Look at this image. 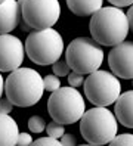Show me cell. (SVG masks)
I'll use <instances>...</instances> for the list:
<instances>
[{
	"mask_svg": "<svg viewBox=\"0 0 133 146\" xmlns=\"http://www.w3.org/2000/svg\"><path fill=\"white\" fill-rule=\"evenodd\" d=\"M13 104L11 100L7 99V96H2L0 98V112H5V114H11L12 112V109H13Z\"/></svg>",
	"mask_w": 133,
	"mask_h": 146,
	"instance_id": "7402d4cb",
	"label": "cell"
},
{
	"mask_svg": "<svg viewBox=\"0 0 133 146\" xmlns=\"http://www.w3.org/2000/svg\"><path fill=\"white\" fill-rule=\"evenodd\" d=\"M110 145L111 146H133V134H130V133L117 134L110 142Z\"/></svg>",
	"mask_w": 133,
	"mask_h": 146,
	"instance_id": "d6986e66",
	"label": "cell"
},
{
	"mask_svg": "<svg viewBox=\"0 0 133 146\" xmlns=\"http://www.w3.org/2000/svg\"><path fill=\"white\" fill-rule=\"evenodd\" d=\"M104 0H67L68 9L77 16H90L102 7Z\"/></svg>",
	"mask_w": 133,
	"mask_h": 146,
	"instance_id": "5bb4252c",
	"label": "cell"
},
{
	"mask_svg": "<svg viewBox=\"0 0 133 146\" xmlns=\"http://www.w3.org/2000/svg\"><path fill=\"white\" fill-rule=\"evenodd\" d=\"M80 133L89 145H110L118 133V119L106 106L90 108L80 119Z\"/></svg>",
	"mask_w": 133,
	"mask_h": 146,
	"instance_id": "3957f363",
	"label": "cell"
},
{
	"mask_svg": "<svg viewBox=\"0 0 133 146\" xmlns=\"http://www.w3.org/2000/svg\"><path fill=\"white\" fill-rule=\"evenodd\" d=\"M22 21L33 30L50 28L61 16L59 0H24L21 3Z\"/></svg>",
	"mask_w": 133,
	"mask_h": 146,
	"instance_id": "ba28073f",
	"label": "cell"
},
{
	"mask_svg": "<svg viewBox=\"0 0 133 146\" xmlns=\"http://www.w3.org/2000/svg\"><path fill=\"white\" fill-rule=\"evenodd\" d=\"M67 78H68L70 86H73V87H80V86H83L84 80H86L84 74H80V72H76V71H71L67 75Z\"/></svg>",
	"mask_w": 133,
	"mask_h": 146,
	"instance_id": "44dd1931",
	"label": "cell"
},
{
	"mask_svg": "<svg viewBox=\"0 0 133 146\" xmlns=\"http://www.w3.org/2000/svg\"><path fill=\"white\" fill-rule=\"evenodd\" d=\"M64 38L53 27L31 30L25 40V53L37 65H52L64 53Z\"/></svg>",
	"mask_w": 133,
	"mask_h": 146,
	"instance_id": "277c9868",
	"label": "cell"
},
{
	"mask_svg": "<svg viewBox=\"0 0 133 146\" xmlns=\"http://www.w3.org/2000/svg\"><path fill=\"white\" fill-rule=\"evenodd\" d=\"M59 140H61V145H62V146H76V145H77L76 136L71 134V133H64Z\"/></svg>",
	"mask_w": 133,
	"mask_h": 146,
	"instance_id": "603a6c76",
	"label": "cell"
},
{
	"mask_svg": "<svg viewBox=\"0 0 133 146\" xmlns=\"http://www.w3.org/2000/svg\"><path fill=\"white\" fill-rule=\"evenodd\" d=\"M19 127L9 114L0 112V146H15L18 143Z\"/></svg>",
	"mask_w": 133,
	"mask_h": 146,
	"instance_id": "4fadbf2b",
	"label": "cell"
},
{
	"mask_svg": "<svg viewBox=\"0 0 133 146\" xmlns=\"http://www.w3.org/2000/svg\"><path fill=\"white\" fill-rule=\"evenodd\" d=\"M108 2L112 6H117V7H126V6L133 5V0H108Z\"/></svg>",
	"mask_w": 133,
	"mask_h": 146,
	"instance_id": "d4e9b609",
	"label": "cell"
},
{
	"mask_svg": "<svg viewBox=\"0 0 133 146\" xmlns=\"http://www.w3.org/2000/svg\"><path fill=\"white\" fill-rule=\"evenodd\" d=\"M92 37L102 46H117L129 36L130 25L127 13L117 6H102L96 11L89 22Z\"/></svg>",
	"mask_w": 133,
	"mask_h": 146,
	"instance_id": "6da1fadb",
	"label": "cell"
},
{
	"mask_svg": "<svg viewBox=\"0 0 133 146\" xmlns=\"http://www.w3.org/2000/svg\"><path fill=\"white\" fill-rule=\"evenodd\" d=\"M83 86L86 98L95 106L112 105L121 94V83L118 77L105 70H96L87 74Z\"/></svg>",
	"mask_w": 133,
	"mask_h": 146,
	"instance_id": "52a82bcc",
	"label": "cell"
},
{
	"mask_svg": "<svg viewBox=\"0 0 133 146\" xmlns=\"http://www.w3.org/2000/svg\"><path fill=\"white\" fill-rule=\"evenodd\" d=\"M3 93H5V78H3L2 72H0V98L3 96Z\"/></svg>",
	"mask_w": 133,
	"mask_h": 146,
	"instance_id": "4316f807",
	"label": "cell"
},
{
	"mask_svg": "<svg viewBox=\"0 0 133 146\" xmlns=\"http://www.w3.org/2000/svg\"><path fill=\"white\" fill-rule=\"evenodd\" d=\"M33 146H61V140L56 137L46 136V137H40L37 140H33Z\"/></svg>",
	"mask_w": 133,
	"mask_h": 146,
	"instance_id": "ffe728a7",
	"label": "cell"
},
{
	"mask_svg": "<svg viewBox=\"0 0 133 146\" xmlns=\"http://www.w3.org/2000/svg\"><path fill=\"white\" fill-rule=\"evenodd\" d=\"M114 114L118 123L127 128H133V90L121 93L115 100Z\"/></svg>",
	"mask_w": 133,
	"mask_h": 146,
	"instance_id": "7c38bea8",
	"label": "cell"
},
{
	"mask_svg": "<svg viewBox=\"0 0 133 146\" xmlns=\"http://www.w3.org/2000/svg\"><path fill=\"white\" fill-rule=\"evenodd\" d=\"M127 19H129V25H130V31L133 33V5L129 6V11H127Z\"/></svg>",
	"mask_w": 133,
	"mask_h": 146,
	"instance_id": "484cf974",
	"label": "cell"
},
{
	"mask_svg": "<svg viewBox=\"0 0 133 146\" xmlns=\"http://www.w3.org/2000/svg\"><path fill=\"white\" fill-rule=\"evenodd\" d=\"M46 121L44 118L40 117V115H33L30 119H28V130L31 133H41L43 130H46Z\"/></svg>",
	"mask_w": 133,
	"mask_h": 146,
	"instance_id": "9a60e30c",
	"label": "cell"
},
{
	"mask_svg": "<svg viewBox=\"0 0 133 146\" xmlns=\"http://www.w3.org/2000/svg\"><path fill=\"white\" fill-rule=\"evenodd\" d=\"M25 58V44L12 34H0V72L19 68Z\"/></svg>",
	"mask_w": 133,
	"mask_h": 146,
	"instance_id": "9c48e42d",
	"label": "cell"
},
{
	"mask_svg": "<svg viewBox=\"0 0 133 146\" xmlns=\"http://www.w3.org/2000/svg\"><path fill=\"white\" fill-rule=\"evenodd\" d=\"M43 83H44V90H47V92H55L61 87V80H59V77L55 75V74H49L46 75L43 78Z\"/></svg>",
	"mask_w": 133,
	"mask_h": 146,
	"instance_id": "ac0fdd59",
	"label": "cell"
},
{
	"mask_svg": "<svg viewBox=\"0 0 133 146\" xmlns=\"http://www.w3.org/2000/svg\"><path fill=\"white\" fill-rule=\"evenodd\" d=\"M2 2H5V0H0V3H2Z\"/></svg>",
	"mask_w": 133,
	"mask_h": 146,
	"instance_id": "83f0119b",
	"label": "cell"
},
{
	"mask_svg": "<svg viewBox=\"0 0 133 146\" xmlns=\"http://www.w3.org/2000/svg\"><path fill=\"white\" fill-rule=\"evenodd\" d=\"M108 65L118 78L133 80V41L124 40L112 46L108 53Z\"/></svg>",
	"mask_w": 133,
	"mask_h": 146,
	"instance_id": "30bf717a",
	"label": "cell"
},
{
	"mask_svg": "<svg viewBox=\"0 0 133 146\" xmlns=\"http://www.w3.org/2000/svg\"><path fill=\"white\" fill-rule=\"evenodd\" d=\"M46 131H47V134H49V136L56 137V139H61L62 134L65 133V125L53 119L52 123H49V124L46 125Z\"/></svg>",
	"mask_w": 133,
	"mask_h": 146,
	"instance_id": "e0dca14e",
	"label": "cell"
},
{
	"mask_svg": "<svg viewBox=\"0 0 133 146\" xmlns=\"http://www.w3.org/2000/svg\"><path fill=\"white\" fill-rule=\"evenodd\" d=\"M43 77L31 68H16L5 80V94L15 106L30 108L43 98Z\"/></svg>",
	"mask_w": 133,
	"mask_h": 146,
	"instance_id": "7a4b0ae2",
	"label": "cell"
},
{
	"mask_svg": "<svg viewBox=\"0 0 133 146\" xmlns=\"http://www.w3.org/2000/svg\"><path fill=\"white\" fill-rule=\"evenodd\" d=\"M33 137L30 133H19V136H18V143L19 146H28V145H33Z\"/></svg>",
	"mask_w": 133,
	"mask_h": 146,
	"instance_id": "cb8c5ba5",
	"label": "cell"
},
{
	"mask_svg": "<svg viewBox=\"0 0 133 146\" xmlns=\"http://www.w3.org/2000/svg\"><path fill=\"white\" fill-rule=\"evenodd\" d=\"M22 22V12L18 0H5L0 3V34L13 31Z\"/></svg>",
	"mask_w": 133,
	"mask_h": 146,
	"instance_id": "8fae6325",
	"label": "cell"
},
{
	"mask_svg": "<svg viewBox=\"0 0 133 146\" xmlns=\"http://www.w3.org/2000/svg\"><path fill=\"white\" fill-rule=\"evenodd\" d=\"M52 70H53V74L58 75V77H67L70 72H71V68L68 65V62L65 59H58L56 62L52 64Z\"/></svg>",
	"mask_w": 133,
	"mask_h": 146,
	"instance_id": "2e32d148",
	"label": "cell"
},
{
	"mask_svg": "<svg viewBox=\"0 0 133 146\" xmlns=\"http://www.w3.org/2000/svg\"><path fill=\"white\" fill-rule=\"evenodd\" d=\"M105 58L104 46L93 37H77L67 46L65 61L71 71L80 74H90L99 70Z\"/></svg>",
	"mask_w": 133,
	"mask_h": 146,
	"instance_id": "5b68a950",
	"label": "cell"
},
{
	"mask_svg": "<svg viewBox=\"0 0 133 146\" xmlns=\"http://www.w3.org/2000/svg\"><path fill=\"white\" fill-rule=\"evenodd\" d=\"M47 111L55 121L70 125L82 119L83 114L86 112V102L83 94L76 87L65 86L52 92L47 100Z\"/></svg>",
	"mask_w": 133,
	"mask_h": 146,
	"instance_id": "8992f818",
	"label": "cell"
}]
</instances>
